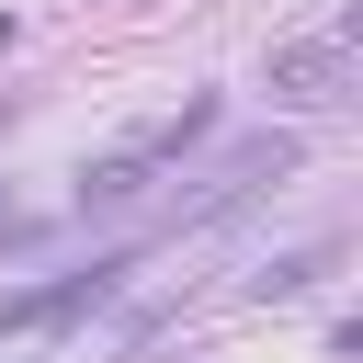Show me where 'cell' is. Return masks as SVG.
I'll list each match as a JSON object with an SVG mask.
<instances>
[{"label": "cell", "mask_w": 363, "mask_h": 363, "mask_svg": "<svg viewBox=\"0 0 363 363\" xmlns=\"http://www.w3.org/2000/svg\"><path fill=\"white\" fill-rule=\"evenodd\" d=\"M159 250H182V238H159V227H136V238H113V250H91L79 272H45V284H11L0 295V340H23V329H79L91 306H125V284L159 261Z\"/></svg>", "instance_id": "6da1fadb"}, {"label": "cell", "mask_w": 363, "mask_h": 363, "mask_svg": "<svg viewBox=\"0 0 363 363\" xmlns=\"http://www.w3.org/2000/svg\"><path fill=\"white\" fill-rule=\"evenodd\" d=\"M204 136H216V102L193 91L170 125H147V136H125L113 159H91V170H79V216H113V204H136V193H147V170H170V159H182V147H204Z\"/></svg>", "instance_id": "7a4b0ae2"}, {"label": "cell", "mask_w": 363, "mask_h": 363, "mask_svg": "<svg viewBox=\"0 0 363 363\" xmlns=\"http://www.w3.org/2000/svg\"><path fill=\"white\" fill-rule=\"evenodd\" d=\"M272 102H352V34H306V45H272Z\"/></svg>", "instance_id": "3957f363"}]
</instances>
